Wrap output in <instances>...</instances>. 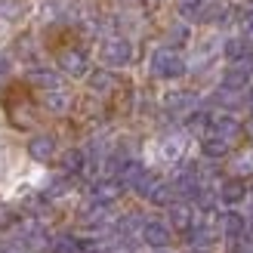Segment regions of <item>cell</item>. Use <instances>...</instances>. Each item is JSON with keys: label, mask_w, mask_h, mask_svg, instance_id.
<instances>
[{"label": "cell", "mask_w": 253, "mask_h": 253, "mask_svg": "<svg viewBox=\"0 0 253 253\" xmlns=\"http://www.w3.org/2000/svg\"><path fill=\"white\" fill-rule=\"evenodd\" d=\"M142 198H148L151 204H164V207H167L170 201H173V185H164V182H155V185H151V188H148V192H145Z\"/></svg>", "instance_id": "ac0fdd59"}, {"label": "cell", "mask_w": 253, "mask_h": 253, "mask_svg": "<svg viewBox=\"0 0 253 253\" xmlns=\"http://www.w3.org/2000/svg\"><path fill=\"white\" fill-rule=\"evenodd\" d=\"M210 238H213V232H210V229H195V232H192V244L207 247V244H210Z\"/></svg>", "instance_id": "4316f807"}, {"label": "cell", "mask_w": 253, "mask_h": 253, "mask_svg": "<svg viewBox=\"0 0 253 253\" xmlns=\"http://www.w3.org/2000/svg\"><path fill=\"white\" fill-rule=\"evenodd\" d=\"M46 96H43V105L49 108V111H56V115H62V111H68V105H71V96L65 93V90H43Z\"/></svg>", "instance_id": "2e32d148"}, {"label": "cell", "mask_w": 253, "mask_h": 253, "mask_svg": "<svg viewBox=\"0 0 253 253\" xmlns=\"http://www.w3.org/2000/svg\"><path fill=\"white\" fill-rule=\"evenodd\" d=\"M229 148H232V142H225L219 136H207L204 145H201V151H204L207 158H222V155H229Z\"/></svg>", "instance_id": "e0dca14e"}, {"label": "cell", "mask_w": 253, "mask_h": 253, "mask_svg": "<svg viewBox=\"0 0 253 253\" xmlns=\"http://www.w3.org/2000/svg\"><path fill=\"white\" fill-rule=\"evenodd\" d=\"M235 173L238 176H241V173H253V151H244V155L235 161Z\"/></svg>", "instance_id": "d4e9b609"}, {"label": "cell", "mask_w": 253, "mask_h": 253, "mask_svg": "<svg viewBox=\"0 0 253 253\" xmlns=\"http://www.w3.org/2000/svg\"><path fill=\"white\" fill-rule=\"evenodd\" d=\"M185 68H188L185 59L176 53V49H170V46H161V49H155V53H151V74H155V78H161V81L182 78Z\"/></svg>", "instance_id": "6da1fadb"}, {"label": "cell", "mask_w": 253, "mask_h": 253, "mask_svg": "<svg viewBox=\"0 0 253 253\" xmlns=\"http://www.w3.org/2000/svg\"><path fill=\"white\" fill-rule=\"evenodd\" d=\"M56 65L65 74H71V78H84L86 68H90V59H86V53H84L81 46H65L56 56Z\"/></svg>", "instance_id": "3957f363"}, {"label": "cell", "mask_w": 253, "mask_h": 253, "mask_svg": "<svg viewBox=\"0 0 253 253\" xmlns=\"http://www.w3.org/2000/svg\"><path fill=\"white\" fill-rule=\"evenodd\" d=\"M250 81H253V74H250L247 65H232V68H225V74H222V86H225V90H235V93L247 90Z\"/></svg>", "instance_id": "5b68a950"}, {"label": "cell", "mask_w": 253, "mask_h": 253, "mask_svg": "<svg viewBox=\"0 0 253 253\" xmlns=\"http://www.w3.org/2000/svg\"><path fill=\"white\" fill-rule=\"evenodd\" d=\"M210 130L216 133L219 139H225V142H235V139L244 133V126L238 124L235 118H213V121H210Z\"/></svg>", "instance_id": "52a82bcc"}, {"label": "cell", "mask_w": 253, "mask_h": 253, "mask_svg": "<svg viewBox=\"0 0 253 253\" xmlns=\"http://www.w3.org/2000/svg\"><path fill=\"white\" fill-rule=\"evenodd\" d=\"M222 53H225L229 62H241V59H247V43L241 41V37H229L225 46H222Z\"/></svg>", "instance_id": "ffe728a7"}, {"label": "cell", "mask_w": 253, "mask_h": 253, "mask_svg": "<svg viewBox=\"0 0 253 253\" xmlns=\"http://www.w3.org/2000/svg\"><path fill=\"white\" fill-rule=\"evenodd\" d=\"M16 222H19V213L12 210L9 204H0V232H9Z\"/></svg>", "instance_id": "603a6c76"}, {"label": "cell", "mask_w": 253, "mask_h": 253, "mask_svg": "<svg viewBox=\"0 0 253 253\" xmlns=\"http://www.w3.org/2000/svg\"><path fill=\"white\" fill-rule=\"evenodd\" d=\"M25 16V3H19V0H0V19H19Z\"/></svg>", "instance_id": "7402d4cb"}, {"label": "cell", "mask_w": 253, "mask_h": 253, "mask_svg": "<svg viewBox=\"0 0 253 253\" xmlns=\"http://www.w3.org/2000/svg\"><path fill=\"white\" fill-rule=\"evenodd\" d=\"M41 16H43L46 22H53L56 16H62V12H59V6H56V3H46V6H43V12H41Z\"/></svg>", "instance_id": "83f0119b"}, {"label": "cell", "mask_w": 253, "mask_h": 253, "mask_svg": "<svg viewBox=\"0 0 253 253\" xmlns=\"http://www.w3.org/2000/svg\"><path fill=\"white\" fill-rule=\"evenodd\" d=\"M115 86H118V78H115L108 68H99V71L90 74V90H93V93H111Z\"/></svg>", "instance_id": "5bb4252c"}, {"label": "cell", "mask_w": 253, "mask_h": 253, "mask_svg": "<svg viewBox=\"0 0 253 253\" xmlns=\"http://www.w3.org/2000/svg\"><path fill=\"white\" fill-rule=\"evenodd\" d=\"M121 182H115V179H102V182H96L93 185V201H96V204H111V201H118L121 198Z\"/></svg>", "instance_id": "ba28073f"}, {"label": "cell", "mask_w": 253, "mask_h": 253, "mask_svg": "<svg viewBox=\"0 0 253 253\" xmlns=\"http://www.w3.org/2000/svg\"><path fill=\"white\" fill-rule=\"evenodd\" d=\"M244 195H247V188L238 176L235 179H225L222 188H219V201H225V204H238V201H244Z\"/></svg>", "instance_id": "9a60e30c"}, {"label": "cell", "mask_w": 253, "mask_h": 253, "mask_svg": "<svg viewBox=\"0 0 253 253\" xmlns=\"http://www.w3.org/2000/svg\"><path fill=\"white\" fill-rule=\"evenodd\" d=\"M192 105H195V93H188V90H173L164 96V108L167 111H185Z\"/></svg>", "instance_id": "7c38bea8"}, {"label": "cell", "mask_w": 253, "mask_h": 253, "mask_svg": "<svg viewBox=\"0 0 253 253\" xmlns=\"http://www.w3.org/2000/svg\"><path fill=\"white\" fill-rule=\"evenodd\" d=\"M204 6H207V0H179V12H182V19H188V22H201Z\"/></svg>", "instance_id": "d6986e66"}, {"label": "cell", "mask_w": 253, "mask_h": 253, "mask_svg": "<svg viewBox=\"0 0 253 253\" xmlns=\"http://www.w3.org/2000/svg\"><path fill=\"white\" fill-rule=\"evenodd\" d=\"M250 253H253V250H250Z\"/></svg>", "instance_id": "1f68e13d"}, {"label": "cell", "mask_w": 253, "mask_h": 253, "mask_svg": "<svg viewBox=\"0 0 253 253\" xmlns=\"http://www.w3.org/2000/svg\"><path fill=\"white\" fill-rule=\"evenodd\" d=\"M244 34H247V37H253V12L244 19Z\"/></svg>", "instance_id": "f1b7e54d"}, {"label": "cell", "mask_w": 253, "mask_h": 253, "mask_svg": "<svg viewBox=\"0 0 253 253\" xmlns=\"http://www.w3.org/2000/svg\"><path fill=\"white\" fill-rule=\"evenodd\" d=\"M244 229H247V219L241 216V213H225L222 216V235L229 238V241H241L244 238Z\"/></svg>", "instance_id": "9c48e42d"}, {"label": "cell", "mask_w": 253, "mask_h": 253, "mask_svg": "<svg viewBox=\"0 0 253 253\" xmlns=\"http://www.w3.org/2000/svg\"><path fill=\"white\" fill-rule=\"evenodd\" d=\"M185 148H188L185 136H170V139H164V142H161V158L164 161H179L185 155Z\"/></svg>", "instance_id": "4fadbf2b"}, {"label": "cell", "mask_w": 253, "mask_h": 253, "mask_svg": "<svg viewBox=\"0 0 253 253\" xmlns=\"http://www.w3.org/2000/svg\"><path fill=\"white\" fill-rule=\"evenodd\" d=\"M250 105H253V93H250Z\"/></svg>", "instance_id": "4dcf8cb0"}, {"label": "cell", "mask_w": 253, "mask_h": 253, "mask_svg": "<svg viewBox=\"0 0 253 253\" xmlns=\"http://www.w3.org/2000/svg\"><path fill=\"white\" fill-rule=\"evenodd\" d=\"M142 241L148 247H167L170 244V225H164V222H145L142 225Z\"/></svg>", "instance_id": "8992f818"}, {"label": "cell", "mask_w": 253, "mask_h": 253, "mask_svg": "<svg viewBox=\"0 0 253 253\" xmlns=\"http://www.w3.org/2000/svg\"><path fill=\"white\" fill-rule=\"evenodd\" d=\"M170 207V225L179 232H188L195 225V216H192V207L188 204H167Z\"/></svg>", "instance_id": "8fae6325"}, {"label": "cell", "mask_w": 253, "mask_h": 253, "mask_svg": "<svg viewBox=\"0 0 253 253\" xmlns=\"http://www.w3.org/2000/svg\"><path fill=\"white\" fill-rule=\"evenodd\" d=\"M53 253H78V244L71 238H56L53 241Z\"/></svg>", "instance_id": "484cf974"}, {"label": "cell", "mask_w": 253, "mask_h": 253, "mask_svg": "<svg viewBox=\"0 0 253 253\" xmlns=\"http://www.w3.org/2000/svg\"><path fill=\"white\" fill-rule=\"evenodd\" d=\"M28 155L37 161V164H49L56 158V139L53 136H34L28 142Z\"/></svg>", "instance_id": "277c9868"}, {"label": "cell", "mask_w": 253, "mask_h": 253, "mask_svg": "<svg viewBox=\"0 0 253 253\" xmlns=\"http://www.w3.org/2000/svg\"><path fill=\"white\" fill-rule=\"evenodd\" d=\"M99 59H102L108 68H121L133 59V43L124 41V37H111V41H105L102 49H99Z\"/></svg>", "instance_id": "7a4b0ae2"}, {"label": "cell", "mask_w": 253, "mask_h": 253, "mask_svg": "<svg viewBox=\"0 0 253 253\" xmlns=\"http://www.w3.org/2000/svg\"><path fill=\"white\" fill-rule=\"evenodd\" d=\"M59 164H62V170H65V173H78L84 167V151L81 148H68Z\"/></svg>", "instance_id": "44dd1931"}, {"label": "cell", "mask_w": 253, "mask_h": 253, "mask_svg": "<svg viewBox=\"0 0 253 253\" xmlns=\"http://www.w3.org/2000/svg\"><path fill=\"white\" fill-rule=\"evenodd\" d=\"M247 133H250V136H253V118H250V121H247Z\"/></svg>", "instance_id": "f546056e"}, {"label": "cell", "mask_w": 253, "mask_h": 253, "mask_svg": "<svg viewBox=\"0 0 253 253\" xmlns=\"http://www.w3.org/2000/svg\"><path fill=\"white\" fill-rule=\"evenodd\" d=\"M207 126H210V118H207V115H201V111L188 118V130H192V133H204Z\"/></svg>", "instance_id": "cb8c5ba5"}, {"label": "cell", "mask_w": 253, "mask_h": 253, "mask_svg": "<svg viewBox=\"0 0 253 253\" xmlns=\"http://www.w3.org/2000/svg\"><path fill=\"white\" fill-rule=\"evenodd\" d=\"M28 84H34L37 90H56L62 84V78L56 71H49V68H31L28 71Z\"/></svg>", "instance_id": "30bf717a"}]
</instances>
